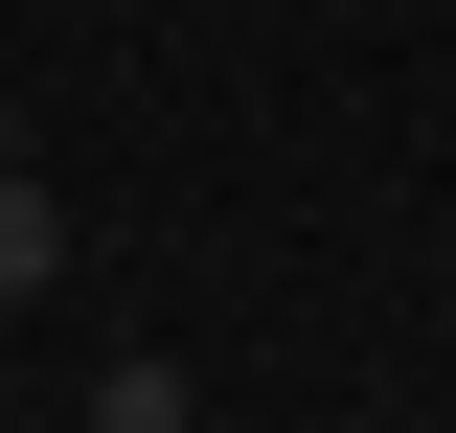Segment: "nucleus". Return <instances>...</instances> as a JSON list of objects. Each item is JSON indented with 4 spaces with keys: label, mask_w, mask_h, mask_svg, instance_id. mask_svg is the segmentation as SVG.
Wrapping results in <instances>:
<instances>
[{
    "label": "nucleus",
    "mask_w": 456,
    "mask_h": 433,
    "mask_svg": "<svg viewBox=\"0 0 456 433\" xmlns=\"http://www.w3.org/2000/svg\"><path fill=\"white\" fill-rule=\"evenodd\" d=\"M46 274H69V206H46L23 160H0V297H46Z\"/></svg>",
    "instance_id": "nucleus-1"
},
{
    "label": "nucleus",
    "mask_w": 456,
    "mask_h": 433,
    "mask_svg": "<svg viewBox=\"0 0 456 433\" xmlns=\"http://www.w3.org/2000/svg\"><path fill=\"white\" fill-rule=\"evenodd\" d=\"M69 433H183V365H114V388H92Z\"/></svg>",
    "instance_id": "nucleus-2"
}]
</instances>
